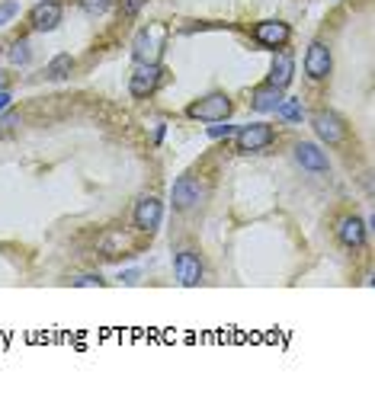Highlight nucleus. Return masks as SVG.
Wrapping results in <instances>:
<instances>
[{"label":"nucleus","instance_id":"obj_1","mask_svg":"<svg viewBox=\"0 0 375 416\" xmlns=\"http://www.w3.org/2000/svg\"><path fill=\"white\" fill-rule=\"evenodd\" d=\"M164 48H167V26H160V22L138 29L135 42H132V55H135L138 65H158Z\"/></svg>","mask_w":375,"mask_h":416},{"label":"nucleus","instance_id":"obj_2","mask_svg":"<svg viewBox=\"0 0 375 416\" xmlns=\"http://www.w3.org/2000/svg\"><path fill=\"white\" fill-rule=\"evenodd\" d=\"M231 109H234V103L224 93H209V96H202V100L189 103L186 115L196 119V122H224L231 115Z\"/></svg>","mask_w":375,"mask_h":416},{"label":"nucleus","instance_id":"obj_3","mask_svg":"<svg viewBox=\"0 0 375 416\" xmlns=\"http://www.w3.org/2000/svg\"><path fill=\"white\" fill-rule=\"evenodd\" d=\"M250 36H253V42H257L260 48L276 51V48H286L288 45V39H292V26L282 22V20H263V22H257V26L250 29Z\"/></svg>","mask_w":375,"mask_h":416},{"label":"nucleus","instance_id":"obj_4","mask_svg":"<svg viewBox=\"0 0 375 416\" xmlns=\"http://www.w3.org/2000/svg\"><path fill=\"white\" fill-rule=\"evenodd\" d=\"M234 138H238V151L241 154H253V151H263V148H269L276 138V129L267 122H250V125H241L238 131H234Z\"/></svg>","mask_w":375,"mask_h":416},{"label":"nucleus","instance_id":"obj_5","mask_svg":"<svg viewBox=\"0 0 375 416\" xmlns=\"http://www.w3.org/2000/svg\"><path fill=\"white\" fill-rule=\"evenodd\" d=\"M164 67H160V61L158 65H138L135 71H132V77H129V93L135 96V100H148V96L154 93L160 86V80H164Z\"/></svg>","mask_w":375,"mask_h":416},{"label":"nucleus","instance_id":"obj_6","mask_svg":"<svg viewBox=\"0 0 375 416\" xmlns=\"http://www.w3.org/2000/svg\"><path fill=\"white\" fill-rule=\"evenodd\" d=\"M311 129H314L317 138L327 141V144H343L346 141V122L337 112H331V109H317V112L311 115Z\"/></svg>","mask_w":375,"mask_h":416},{"label":"nucleus","instance_id":"obj_7","mask_svg":"<svg viewBox=\"0 0 375 416\" xmlns=\"http://www.w3.org/2000/svg\"><path fill=\"white\" fill-rule=\"evenodd\" d=\"M333 67V55L327 42H311L308 51H305V74L311 80H324Z\"/></svg>","mask_w":375,"mask_h":416},{"label":"nucleus","instance_id":"obj_8","mask_svg":"<svg viewBox=\"0 0 375 416\" xmlns=\"http://www.w3.org/2000/svg\"><path fill=\"white\" fill-rule=\"evenodd\" d=\"M160 221H164V205H160V199L141 195L135 205V228L144 230V234H154V230L160 228Z\"/></svg>","mask_w":375,"mask_h":416},{"label":"nucleus","instance_id":"obj_9","mask_svg":"<svg viewBox=\"0 0 375 416\" xmlns=\"http://www.w3.org/2000/svg\"><path fill=\"white\" fill-rule=\"evenodd\" d=\"M61 16H65V10H61L58 0H42V4H36L29 10V26L36 32H51V29H58Z\"/></svg>","mask_w":375,"mask_h":416},{"label":"nucleus","instance_id":"obj_10","mask_svg":"<svg viewBox=\"0 0 375 416\" xmlns=\"http://www.w3.org/2000/svg\"><path fill=\"white\" fill-rule=\"evenodd\" d=\"M173 273H177L180 285H186V288L199 285V282H202V259H199V253L180 250L177 256H173Z\"/></svg>","mask_w":375,"mask_h":416},{"label":"nucleus","instance_id":"obj_11","mask_svg":"<svg viewBox=\"0 0 375 416\" xmlns=\"http://www.w3.org/2000/svg\"><path fill=\"white\" fill-rule=\"evenodd\" d=\"M199 199H202V186H199V180H196V176H180V180L173 183L170 202H173V208H177V212H189L193 205H199Z\"/></svg>","mask_w":375,"mask_h":416},{"label":"nucleus","instance_id":"obj_12","mask_svg":"<svg viewBox=\"0 0 375 416\" xmlns=\"http://www.w3.org/2000/svg\"><path fill=\"white\" fill-rule=\"evenodd\" d=\"M366 234H369V224L362 221V218H356V215L340 218V224H337V240H340L343 247H350V250H360V247L366 244Z\"/></svg>","mask_w":375,"mask_h":416},{"label":"nucleus","instance_id":"obj_13","mask_svg":"<svg viewBox=\"0 0 375 416\" xmlns=\"http://www.w3.org/2000/svg\"><path fill=\"white\" fill-rule=\"evenodd\" d=\"M295 160H298V167H305V170H311V173H327L331 170L327 154L311 141H298L295 144Z\"/></svg>","mask_w":375,"mask_h":416},{"label":"nucleus","instance_id":"obj_14","mask_svg":"<svg viewBox=\"0 0 375 416\" xmlns=\"http://www.w3.org/2000/svg\"><path fill=\"white\" fill-rule=\"evenodd\" d=\"M292 77H295V61H292V55H288L286 48H279V55L273 58V67H269L267 84H269V86H279V90H286V86L292 84Z\"/></svg>","mask_w":375,"mask_h":416},{"label":"nucleus","instance_id":"obj_15","mask_svg":"<svg viewBox=\"0 0 375 416\" xmlns=\"http://www.w3.org/2000/svg\"><path fill=\"white\" fill-rule=\"evenodd\" d=\"M279 103H282V90H279V86H269V84L257 86L253 96H250V106L257 109V112H276Z\"/></svg>","mask_w":375,"mask_h":416},{"label":"nucleus","instance_id":"obj_16","mask_svg":"<svg viewBox=\"0 0 375 416\" xmlns=\"http://www.w3.org/2000/svg\"><path fill=\"white\" fill-rule=\"evenodd\" d=\"M71 71H74V58L65 55V51L55 55L49 65H45V77H49V80H68V77H71Z\"/></svg>","mask_w":375,"mask_h":416},{"label":"nucleus","instance_id":"obj_17","mask_svg":"<svg viewBox=\"0 0 375 416\" xmlns=\"http://www.w3.org/2000/svg\"><path fill=\"white\" fill-rule=\"evenodd\" d=\"M276 115H279V119H286V122H302V119H305L302 100H282L279 106H276Z\"/></svg>","mask_w":375,"mask_h":416},{"label":"nucleus","instance_id":"obj_18","mask_svg":"<svg viewBox=\"0 0 375 416\" xmlns=\"http://www.w3.org/2000/svg\"><path fill=\"white\" fill-rule=\"evenodd\" d=\"M129 247V240H125V234H119V230H113V234H106V240L100 244L103 256H115L119 250H125Z\"/></svg>","mask_w":375,"mask_h":416},{"label":"nucleus","instance_id":"obj_19","mask_svg":"<svg viewBox=\"0 0 375 416\" xmlns=\"http://www.w3.org/2000/svg\"><path fill=\"white\" fill-rule=\"evenodd\" d=\"M7 58H10V65H29V58H32V48H29L26 39H20V42L10 45Z\"/></svg>","mask_w":375,"mask_h":416},{"label":"nucleus","instance_id":"obj_20","mask_svg":"<svg viewBox=\"0 0 375 416\" xmlns=\"http://www.w3.org/2000/svg\"><path fill=\"white\" fill-rule=\"evenodd\" d=\"M80 7H84L87 16H103L113 7V0H80Z\"/></svg>","mask_w":375,"mask_h":416},{"label":"nucleus","instance_id":"obj_21","mask_svg":"<svg viewBox=\"0 0 375 416\" xmlns=\"http://www.w3.org/2000/svg\"><path fill=\"white\" fill-rule=\"evenodd\" d=\"M16 13H20V0H0V26L13 22Z\"/></svg>","mask_w":375,"mask_h":416},{"label":"nucleus","instance_id":"obj_22","mask_svg":"<svg viewBox=\"0 0 375 416\" xmlns=\"http://www.w3.org/2000/svg\"><path fill=\"white\" fill-rule=\"evenodd\" d=\"M144 0H119V16H125V20H135L138 13H141Z\"/></svg>","mask_w":375,"mask_h":416},{"label":"nucleus","instance_id":"obj_23","mask_svg":"<svg viewBox=\"0 0 375 416\" xmlns=\"http://www.w3.org/2000/svg\"><path fill=\"white\" fill-rule=\"evenodd\" d=\"M74 285H77V288H103V285H106V282H103L100 275L87 273V275H77V279H74Z\"/></svg>","mask_w":375,"mask_h":416},{"label":"nucleus","instance_id":"obj_24","mask_svg":"<svg viewBox=\"0 0 375 416\" xmlns=\"http://www.w3.org/2000/svg\"><path fill=\"white\" fill-rule=\"evenodd\" d=\"M234 131H238L234 125H215V122L209 125V138H215V141H218V138H231Z\"/></svg>","mask_w":375,"mask_h":416},{"label":"nucleus","instance_id":"obj_25","mask_svg":"<svg viewBox=\"0 0 375 416\" xmlns=\"http://www.w3.org/2000/svg\"><path fill=\"white\" fill-rule=\"evenodd\" d=\"M16 125H20V115H16V112L0 115V135H7V131H13Z\"/></svg>","mask_w":375,"mask_h":416},{"label":"nucleus","instance_id":"obj_26","mask_svg":"<svg viewBox=\"0 0 375 416\" xmlns=\"http://www.w3.org/2000/svg\"><path fill=\"white\" fill-rule=\"evenodd\" d=\"M10 100H13V96H10V90H0V109H7Z\"/></svg>","mask_w":375,"mask_h":416},{"label":"nucleus","instance_id":"obj_27","mask_svg":"<svg viewBox=\"0 0 375 416\" xmlns=\"http://www.w3.org/2000/svg\"><path fill=\"white\" fill-rule=\"evenodd\" d=\"M122 282H129V285H135V282H138V269H132V273H125V275H122Z\"/></svg>","mask_w":375,"mask_h":416},{"label":"nucleus","instance_id":"obj_28","mask_svg":"<svg viewBox=\"0 0 375 416\" xmlns=\"http://www.w3.org/2000/svg\"><path fill=\"white\" fill-rule=\"evenodd\" d=\"M164 141V125H158V129H154V144H160Z\"/></svg>","mask_w":375,"mask_h":416},{"label":"nucleus","instance_id":"obj_29","mask_svg":"<svg viewBox=\"0 0 375 416\" xmlns=\"http://www.w3.org/2000/svg\"><path fill=\"white\" fill-rule=\"evenodd\" d=\"M7 84H10V77H7V71H0V90H7Z\"/></svg>","mask_w":375,"mask_h":416}]
</instances>
